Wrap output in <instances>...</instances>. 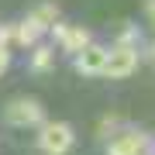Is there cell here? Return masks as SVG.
Returning <instances> with one entry per match:
<instances>
[{
  "label": "cell",
  "instance_id": "cell-1",
  "mask_svg": "<svg viewBox=\"0 0 155 155\" xmlns=\"http://www.w3.org/2000/svg\"><path fill=\"white\" fill-rule=\"evenodd\" d=\"M4 121L11 127H38L45 121V110H41V104L35 97H14L4 107Z\"/></svg>",
  "mask_w": 155,
  "mask_h": 155
},
{
  "label": "cell",
  "instance_id": "cell-2",
  "mask_svg": "<svg viewBox=\"0 0 155 155\" xmlns=\"http://www.w3.org/2000/svg\"><path fill=\"white\" fill-rule=\"evenodd\" d=\"M72 141H76V134H72V127L66 121H41V131H38V152L45 155H62L72 148Z\"/></svg>",
  "mask_w": 155,
  "mask_h": 155
},
{
  "label": "cell",
  "instance_id": "cell-3",
  "mask_svg": "<svg viewBox=\"0 0 155 155\" xmlns=\"http://www.w3.org/2000/svg\"><path fill=\"white\" fill-rule=\"evenodd\" d=\"M134 69H138V48L134 45H114V48H107V62H104L107 79H127Z\"/></svg>",
  "mask_w": 155,
  "mask_h": 155
},
{
  "label": "cell",
  "instance_id": "cell-4",
  "mask_svg": "<svg viewBox=\"0 0 155 155\" xmlns=\"http://www.w3.org/2000/svg\"><path fill=\"white\" fill-rule=\"evenodd\" d=\"M155 145L145 131H121V134H110L107 138V152L110 155H141V152H152Z\"/></svg>",
  "mask_w": 155,
  "mask_h": 155
},
{
  "label": "cell",
  "instance_id": "cell-5",
  "mask_svg": "<svg viewBox=\"0 0 155 155\" xmlns=\"http://www.w3.org/2000/svg\"><path fill=\"white\" fill-rule=\"evenodd\" d=\"M104 62H107V48L97 41H86L76 52V72H83V76H104Z\"/></svg>",
  "mask_w": 155,
  "mask_h": 155
},
{
  "label": "cell",
  "instance_id": "cell-6",
  "mask_svg": "<svg viewBox=\"0 0 155 155\" xmlns=\"http://www.w3.org/2000/svg\"><path fill=\"white\" fill-rule=\"evenodd\" d=\"M41 35H45V28H41V24L28 14L21 24H14V28H11V41H14V45H24V48H35Z\"/></svg>",
  "mask_w": 155,
  "mask_h": 155
},
{
  "label": "cell",
  "instance_id": "cell-7",
  "mask_svg": "<svg viewBox=\"0 0 155 155\" xmlns=\"http://www.w3.org/2000/svg\"><path fill=\"white\" fill-rule=\"evenodd\" d=\"M86 41H93V38H90V31H86V28H72V24H66V31H62V38H59V45L69 52V55H76Z\"/></svg>",
  "mask_w": 155,
  "mask_h": 155
},
{
  "label": "cell",
  "instance_id": "cell-8",
  "mask_svg": "<svg viewBox=\"0 0 155 155\" xmlns=\"http://www.w3.org/2000/svg\"><path fill=\"white\" fill-rule=\"evenodd\" d=\"M31 17H35V21L41 24L45 31H48L52 24L59 21V7H55V4H38V7H35V11H31Z\"/></svg>",
  "mask_w": 155,
  "mask_h": 155
},
{
  "label": "cell",
  "instance_id": "cell-9",
  "mask_svg": "<svg viewBox=\"0 0 155 155\" xmlns=\"http://www.w3.org/2000/svg\"><path fill=\"white\" fill-rule=\"evenodd\" d=\"M31 69H35V72H48V69H52V48L35 45V52H31Z\"/></svg>",
  "mask_w": 155,
  "mask_h": 155
},
{
  "label": "cell",
  "instance_id": "cell-10",
  "mask_svg": "<svg viewBox=\"0 0 155 155\" xmlns=\"http://www.w3.org/2000/svg\"><path fill=\"white\" fill-rule=\"evenodd\" d=\"M131 41H138V28H134V24H124V31H121V38H117V45H131Z\"/></svg>",
  "mask_w": 155,
  "mask_h": 155
},
{
  "label": "cell",
  "instance_id": "cell-11",
  "mask_svg": "<svg viewBox=\"0 0 155 155\" xmlns=\"http://www.w3.org/2000/svg\"><path fill=\"white\" fill-rule=\"evenodd\" d=\"M114 131H117V121H114V117H107V121L100 124V134H104V138H110Z\"/></svg>",
  "mask_w": 155,
  "mask_h": 155
},
{
  "label": "cell",
  "instance_id": "cell-12",
  "mask_svg": "<svg viewBox=\"0 0 155 155\" xmlns=\"http://www.w3.org/2000/svg\"><path fill=\"white\" fill-rule=\"evenodd\" d=\"M7 66H11V52H7V45H0V76L7 72Z\"/></svg>",
  "mask_w": 155,
  "mask_h": 155
},
{
  "label": "cell",
  "instance_id": "cell-13",
  "mask_svg": "<svg viewBox=\"0 0 155 155\" xmlns=\"http://www.w3.org/2000/svg\"><path fill=\"white\" fill-rule=\"evenodd\" d=\"M0 45H11V28L7 24H0Z\"/></svg>",
  "mask_w": 155,
  "mask_h": 155
},
{
  "label": "cell",
  "instance_id": "cell-14",
  "mask_svg": "<svg viewBox=\"0 0 155 155\" xmlns=\"http://www.w3.org/2000/svg\"><path fill=\"white\" fill-rule=\"evenodd\" d=\"M145 11H148V17L155 21V0H145Z\"/></svg>",
  "mask_w": 155,
  "mask_h": 155
},
{
  "label": "cell",
  "instance_id": "cell-15",
  "mask_svg": "<svg viewBox=\"0 0 155 155\" xmlns=\"http://www.w3.org/2000/svg\"><path fill=\"white\" fill-rule=\"evenodd\" d=\"M148 55H152V59H155V45H152V52H148Z\"/></svg>",
  "mask_w": 155,
  "mask_h": 155
}]
</instances>
